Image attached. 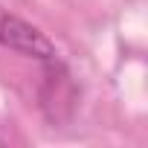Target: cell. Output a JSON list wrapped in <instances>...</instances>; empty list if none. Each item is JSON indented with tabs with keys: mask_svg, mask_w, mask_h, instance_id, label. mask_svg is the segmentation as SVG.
Listing matches in <instances>:
<instances>
[{
	"mask_svg": "<svg viewBox=\"0 0 148 148\" xmlns=\"http://www.w3.org/2000/svg\"><path fill=\"white\" fill-rule=\"evenodd\" d=\"M0 47L15 49V52H21L26 58H35L47 70H64V64H61L58 49L52 47V41L38 26H32L29 21L12 15L3 6H0Z\"/></svg>",
	"mask_w": 148,
	"mask_h": 148,
	"instance_id": "6da1fadb",
	"label": "cell"
}]
</instances>
